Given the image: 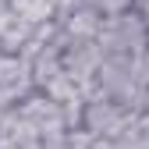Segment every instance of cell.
Instances as JSON below:
<instances>
[{
	"label": "cell",
	"instance_id": "1",
	"mask_svg": "<svg viewBox=\"0 0 149 149\" xmlns=\"http://www.w3.org/2000/svg\"><path fill=\"white\" fill-rule=\"evenodd\" d=\"M96 46L103 50V57L139 61L149 50V25L142 22V14L135 7L124 14H114V18H103V25L96 32Z\"/></svg>",
	"mask_w": 149,
	"mask_h": 149
},
{
	"label": "cell",
	"instance_id": "2",
	"mask_svg": "<svg viewBox=\"0 0 149 149\" xmlns=\"http://www.w3.org/2000/svg\"><path fill=\"white\" fill-rule=\"evenodd\" d=\"M139 114L128 110L124 103H114V100H103V96H85V107H82V132L92 135V139H107L114 142L121 139L128 128H132Z\"/></svg>",
	"mask_w": 149,
	"mask_h": 149
},
{
	"label": "cell",
	"instance_id": "3",
	"mask_svg": "<svg viewBox=\"0 0 149 149\" xmlns=\"http://www.w3.org/2000/svg\"><path fill=\"white\" fill-rule=\"evenodd\" d=\"M61 64H64V74L78 85L85 96L92 89V78L103 64V50L96 46V39H85V43H68L64 53H61Z\"/></svg>",
	"mask_w": 149,
	"mask_h": 149
},
{
	"label": "cell",
	"instance_id": "4",
	"mask_svg": "<svg viewBox=\"0 0 149 149\" xmlns=\"http://www.w3.org/2000/svg\"><path fill=\"white\" fill-rule=\"evenodd\" d=\"M18 110V117H22L36 135H53V132H68V124H64V110L53 103V100H46L43 92H29V96L14 107Z\"/></svg>",
	"mask_w": 149,
	"mask_h": 149
},
{
	"label": "cell",
	"instance_id": "5",
	"mask_svg": "<svg viewBox=\"0 0 149 149\" xmlns=\"http://www.w3.org/2000/svg\"><path fill=\"white\" fill-rule=\"evenodd\" d=\"M100 25H103V18L92 11L89 4H74V7H68V11H57V32L64 36V43L96 39Z\"/></svg>",
	"mask_w": 149,
	"mask_h": 149
},
{
	"label": "cell",
	"instance_id": "6",
	"mask_svg": "<svg viewBox=\"0 0 149 149\" xmlns=\"http://www.w3.org/2000/svg\"><path fill=\"white\" fill-rule=\"evenodd\" d=\"M0 89L14 92L18 103H22L29 92H36L32 89V68H29V61L22 53H4L0 50Z\"/></svg>",
	"mask_w": 149,
	"mask_h": 149
},
{
	"label": "cell",
	"instance_id": "7",
	"mask_svg": "<svg viewBox=\"0 0 149 149\" xmlns=\"http://www.w3.org/2000/svg\"><path fill=\"white\" fill-rule=\"evenodd\" d=\"M11 11H14V18H22L29 29L57 22V0H11Z\"/></svg>",
	"mask_w": 149,
	"mask_h": 149
},
{
	"label": "cell",
	"instance_id": "8",
	"mask_svg": "<svg viewBox=\"0 0 149 149\" xmlns=\"http://www.w3.org/2000/svg\"><path fill=\"white\" fill-rule=\"evenodd\" d=\"M82 4H89L100 18H114V14L132 11V7H135V0H82Z\"/></svg>",
	"mask_w": 149,
	"mask_h": 149
},
{
	"label": "cell",
	"instance_id": "9",
	"mask_svg": "<svg viewBox=\"0 0 149 149\" xmlns=\"http://www.w3.org/2000/svg\"><path fill=\"white\" fill-rule=\"evenodd\" d=\"M11 107H18V100H14V92H7V89H0V110H11Z\"/></svg>",
	"mask_w": 149,
	"mask_h": 149
},
{
	"label": "cell",
	"instance_id": "10",
	"mask_svg": "<svg viewBox=\"0 0 149 149\" xmlns=\"http://www.w3.org/2000/svg\"><path fill=\"white\" fill-rule=\"evenodd\" d=\"M135 11L142 14V22L149 25V0H135Z\"/></svg>",
	"mask_w": 149,
	"mask_h": 149
}]
</instances>
